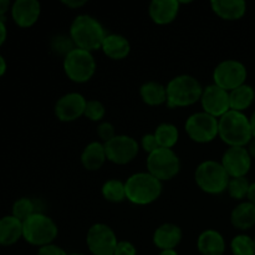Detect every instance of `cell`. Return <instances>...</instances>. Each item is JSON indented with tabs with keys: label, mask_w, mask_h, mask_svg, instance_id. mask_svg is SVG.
Here are the masks:
<instances>
[{
	"label": "cell",
	"mask_w": 255,
	"mask_h": 255,
	"mask_svg": "<svg viewBox=\"0 0 255 255\" xmlns=\"http://www.w3.org/2000/svg\"><path fill=\"white\" fill-rule=\"evenodd\" d=\"M107 32L96 17L89 14H80L70 25L69 36L75 46L86 51L94 52L101 49Z\"/></svg>",
	"instance_id": "1"
},
{
	"label": "cell",
	"mask_w": 255,
	"mask_h": 255,
	"mask_svg": "<svg viewBox=\"0 0 255 255\" xmlns=\"http://www.w3.org/2000/svg\"><path fill=\"white\" fill-rule=\"evenodd\" d=\"M218 137L229 147H247L253 139L251 120L244 112L231 110L218 120Z\"/></svg>",
	"instance_id": "2"
},
{
	"label": "cell",
	"mask_w": 255,
	"mask_h": 255,
	"mask_svg": "<svg viewBox=\"0 0 255 255\" xmlns=\"http://www.w3.org/2000/svg\"><path fill=\"white\" fill-rule=\"evenodd\" d=\"M203 89L201 82L191 75H178L167 84V102L169 109H181L201 102Z\"/></svg>",
	"instance_id": "3"
},
{
	"label": "cell",
	"mask_w": 255,
	"mask_h": 255,
	"mask_svg": "<svg viewBox=\"0 0 255 255\" xmlns=\"http://www.w3.org/2000/svg\"><path fill=\"white\" fill-rule=\"evenodd\" d=\"M126 186L127 201L136 206H148L161 197L163 186L162 182L148 172H138L127 178Z\"/></svg>",
	"instance_id": "4"
},
{
	"label": "cell",
	"mask_w": 255,
	"mask_h": 255,
	"mask_svg": "<svg viewBox=\"0 0 255 255\" xmlns=\"http://www.w3.org/2000/svg\"><path fill=\"white\" fill-rule=\"evenodd\" d=\"M59 236V227L51 217L36 212L22 222V239L30 246L41 247L52 244Z\"/></svg>",
	"instance_id": "5"
},
{
	"label": "cell",
	"mask_w": 255,
	"mask_h": 255,
	"mask_svg": "<svg viewBox=\"0 0 255 255\" xmlns=\"http://www.w3.org/2000/svg\"><path fill=\"white\" fill-rule=\"evenodd\" d=\"M231 177L226 172L221 162L207 159L197 166L194 181L202 192L212 196L222 194L228 188Z\"/></svg>",
	"instance_id": "6"
},
{
	"label": "cell",
	"mask_w": 255,
	"mask_h": 255,
	"mask_svg": "<svg viewBox=\"0 0 255 255\" xmlns=\"http://www.w3.org/2000/svg\"><path fill=\"white\" fill-rule=\"evenodd\" d=\"M62 67L66 76L72 82L86 84L94 77L97 64L92 52L75 47L64 57Z\"/></svg>",
	"instance_id": "7"
},
{
	"label": "cell",
	"mask_w": 255,
	"mask_h": 255,
	"mask_svg": "<svg viewBox=\"0 0 255 255\" xmlns=\"http://www.w3.org/2000/svg\"><path fill=\"white\" fill-rule=\"evenodd\" d=\"M147 172L158 181L167 182L173 179L181 171V159L171 148H158L146 159Z\"/></svg>",
	"instance_id": "8"
},
{
	"label": "cell",
	"mask_w": 255,
	"mask_h": 255,
	"mask_svg": "<svg viewBox=\"0 0 255 255\" xmlns=\"http://www.w3.org/2000/svg\"><path fill=\"white\" fill-rule=\"evenodd\" d=\"M247 79L248 70L246 65L238 60H223L213 71V84L228 92L247 84Z\"/></svg>",
	"instance_id": "9"
},
{
	"label": "cell",
	"mask_w": 255,
	"mask_h": 255,
	"mask_svg": "<svg viewBox=\"0 0 255 255\" xmlns=\"http://www.w3.org/2000/svg\"><path fill=\"white\" fill-rule=\"evenodd\" d=\"M184 131L197 143H209L218 137V119L203 111L192 114L184 124Z\"/></svg>",
	"instance_id": "10"
},
{
	"label": "cell",
	"mask_w": 255,
	"mask_h": 255,
	"mask_svg": "<svg viewBox=\"0 0 255 255\" xmlns=\"http://www.w3.org/2000/svg\"><path fill=\"white\" fill-rule=\"evenodd\" d=\"M119 239L110 226L95 223L86 234V246L92 255H114Z\"/></svg>",
	"instance_id": "11"
},
{
	"label": "cell",
	"mask_w": 255,
	"mask_h": 255,
	"mask_svg": "<svg viewBox=\"0 0 255 255\" xmlns=\"http://www.w3.org/2000/svg\"><path fill=\"white\" fill-rule=\"evenodd\" d=\"M104 144L106 149L107 161L119 164V166L131 163L138 156L139 148H141L137 139L127 134H117L111 141Z\"/></svg>",
	"instance_id": "12"
},
{
	"label": "cell",
	"mask_w": 255,
	"mask_h": 255,
	"mask_svg": "<svg viewBox=\"0 0 255 255\" xmlns=\"http://www.w3.org/2000/svg\"><path fill=\"white\" fill-rule=\"evenodd\" d=\"M222 166L231 178L247 177L252 168L253 158L246 147H228L222 156Z\"/></svg>",
	"instance_id": "13"
},
{
	"label": "cell",
	"mask_w": 255,
	"mask_h": 255,
	"mask_svg": "<svg viewBox=\"0 0 255 255\" xmlns=\"http://www.w3.org/2000/svg\"><path fill=\"white\" fill-rule=\"evenodd\" d=\"M87 100L79 92H69L60 97L54 107L56 119L61 122H74L84 116Z\"/></svg>",
	"instance_id": "14"
},
{
	"label": "cell",
	"mask_w": 255,
	"mask_h": 255,
	"mask_svg": "<svg viewBox=\"0 0 255 255\" xmlns=\"http://www.w3.org/2000/svg\"><path fill=\"white\" fill-rule=\"evenodd\" d=\"M202 110L206 114L221 119L223 115L231 111V104H229V92L221 89L217 85H208L203 89V94L201 97Z\"/></svg>",
	"instance_id": "15"
},
{
	"label": "cell",
	"mask_w": 255,
	"mask_h": 255,
	"mask_svg": "<svg viewBox=\"0 0 255 255\" xmlns=\"http://www.w3.org/2000/svg\"><path fill=\"white\" fill-rule=\"evenodd\" d=\"M10 15L19 27H31L39 21L41 4L37 0H15L11 4Z\"/></svg>",
	"instance_id": "16"
},
{
	"label": "cell",
	"mask_w": 255,
	"mask_h": 255,
	"mask_svg": "<svg viewBox=\"0 0 255 255\" xmlns=\"http://www.w3.org/2000/svg\"><path fill=\"white\" fill-rule=\"evenodd\" d=\"M181 4L178 0H153L148 5V15L157 25H168L178 16Z\"/></svg>",
	"instance_id": "17"
},
{
	"label": "cell",
	"mask_w": 255,
	"mask_h": 255,
	"mask_svg": "<svg viewBox=\"0 0 255 255\" xmlns=\"http://www.w3.org/2000/svg\"><path fill=\"white\" fill-rule=\"evenodd\" d=\"M183 238V232L181 227L174 223H163L156 228L152 241L156 248L159 251L176 249L181 244Z\"/></svg>",
	"instance_id": "18"
},
{
	"label": "cell",
	"mask_w": 255,
	"mask_h": 255,
	"mask_svg": "<svg viewBox=\"0 0 255 255\" xmlns=\"http://www.w3.org/2000/svg\"><path fill=\"white\" fill-rule=\"evenodd\" d=\"M197 249L201 255H224L227 251L226 239L216 229H206L198 236Z\"/></svg>",
	"instance_id": "19"
},
{
	"label": "cell",
	"mask_w": 255,
	"mask_h": 255,
	"mask_svg": "<svg viewBox=\"0 0 255 255\" xmlns=\"http://www.w3.org/2000/svg\"><path fill=\"white\" fill-rule=\"evenodd\" d=\"M102 52L109 59L119 61L126 59L131 52V44L128 39L121 34H107L101 46Z\"/></svg>",
	"instance_id": "20"
},
{
	"label": "cell",
	"mask_w": 255,
	"mask_h": 255,
	"mask_svg": "<svg viewBox=\"0 0 255 255\" xmlns=\"http://www.w3.org/2000/svg\"><path fill=\"white\" fill-rule=\"evenodd\" d=\"M211 7L217 16L228 21L242 19L247 12V2L244 0H213Z\"/></svg>",
	"instance_id": "21"
},
{
	"label": "cell",
	"mask_w": 255,
	"mask_h": 255,
	"mask_svg": "<svg viewBox=\"0 0 255 255\" xmlns=\"http://www.w3.org/2000/svg\"><path fill=\"white\" fill-rule=\"evenodd\" d=\"M107 161L105 144L100 141H92L84 148L81 153V164L86 171L96 172Z\"/></svg>",
	"instance_id": "22"
},
{
	"label": "cell",
	"mask_w": 255,
	"mask_h": 255,
	"mask_svg": "<svg viewBox=\"0 0 255 255\" xmlns=\"http://www.w3.org/2000/svg\"><path fill=\"white\" fill-rule=\"evenodd\" d=\"M22 239V222L9 214L0 218V247H10Z\"/></svg>",
	"instance_id": "23"
},
{
	"label": "cell",
	"mask_w": 255,
	"mask_h": 255,
	"mask_svg": "<svg viewBox=\"0 0 255 255\" xmlns=\"http://www.w3.org/2000/svg\"><path fill=\"white\" fill-rule=\"evenodd\" d=\"M231 223L239 231H248L255 226V206L243 201L237 204L231 213Z\"/></svg>",
	"instance_id": "24"
},
{
	"label": "cell",
	"mask_w": 255,
	"mask_h": 255,
	"mask_svg": "<svg viewBox=\"0 0 255 255\" xmlns=\"http://www.w3.org/2000/svg\"><path fill=\"white\" fill-rule=\"evenodd\" d=\"M142 101L148 106H161L167 102V90L158 81H147L139 89Z\"/></svg>",
	"instance_id": "25"
},
{
	"label": "cell",
	"mask_w": 255,
	"mask_h": 255,
	"mask_svg": "<svg viewBox=\"0 0 255 255\" xmlns=\"http://www.w3.org/2000/svg\"><path fill=\"white\" fill-rule=\"evenodd\" d=\"M255 100V90L253 86L244 84L229 92V104L231 110L244 112L253 105Z\"/></svg>",
	"instance_id": "26"
},
{
	"label": "cell",
	"mask_w": 255,
	"mask_h": 255,
	"mask_svg": "<svg viewBox=\"0 0 255 255\" xmlns=\"http://www.w3.org/2000/svg\"><path fill=\"white\" fill-rule=\"evenodd\" d=\"M157 142H158L159 148H171L178 143L179 131L173 124L169 122H162L156 127L153 132Z\"/></svg>",
	"instance_id": "27"
},
{
	"label": "cell",
	"mask_w": 255,
	"mask_h": 255,
	"mask_svg": "<svg viewBox=\"0 0 255 255\" xmlns=\"http://www.w3.org/2000/svg\"><path fill=\"white\" fill-rule=\"evenodd\" d=\"M102 197L110 203H122L126 201V186L125 182L112 178L105 182L101 188Z\"/></svg>",
	"instance_id": "28"
},
{
	"label": "cell",
	"mask_w": 255,
	"mask_h": 255,
	"mask_svg": "<svg viewBox=\"0 0 255 255\" xmlns=\"http://www.w3.org/2000/svg\"><path fill=\"white\" fill-rule=\"evenodd\" d=\"M231 252L233 255H255L254 238L248 234H238L231 241Z\"/></svg>",
	"instance_id": "29"
},
{
	"label": "cell",
	"mask_w": 255,
	"mask_h": 255,
	"mask_svg": "<svg viewBox=\"0 0 255 255\" xmlns=\"http://www.w3.org/2000/svg\"><path fill=\"white\" fill-rule=\"evenodd\" d=\"M36 213V207H35L34 201L29 197H21L16 199L11 207V216L17 218L19 221H26L29 217Z\"/></svg>",
	"instance_id": "30"
},
{
	"label": "cell",
	"mask_w": 255,
	"mask_h": 255,
	"mask_svg": "<svg viewBox=\"0 0 255 255\" xmlns=\"http://www.w3.org/2000/svg\"><path fill=\"white\" fill-rule=\"evenodd\" d=\"M249 187H251V182L248 181L247 177L231 178L229 179L227 192H228L231 198L243 202V199H247V196H248Z\"/></svg>",
	"instance_id": "31"
},
{
	"label": "cell",
	"mask_w": 255,
	"mask_h": 255,
	"mask_svg": "<svg viewBox=\"0 0 255 255\" xmlns=\"http://www.w3.org/2000/svg\"><path fill=\"white\" fill-rule=\"evenodd\" d=\"M106 115V109L104 104L99 100H87L86 109H85L84 116L92 122H102Z\"/></svg>",
	"instance_id": "32"
},
{
	"label": "cell",
	"mask_w": 255,
	"mask_h": 255,
	"mask_svg": "<svg viewBox=\"0 0 255 255\" xmlns=\"http://www.w3.org/2000/svg\"><path fill=\"white\" fill-rule=\"evenodd\" d=\"M75 44L71 40V37L66 36V35H57L52 39L51 41V49L55 54L62 55V56H66L70 51L75 49Z\"/></svg>",
	"instance_id": "33"
},
{
	"label": "cell",
	"mask_w": 255,
	"mask_h": 255,
	"mask_svg": "<svg viewBox=\"0 0 255 255\" xmlns=\"http://www.w3.org/2000/svg\"><path fill=\"white\" fill-rule=\"evenodd\" d=\"M96 133L99 136L100 142L102 143H106V142L111 141L116 134V128H115L114 125L109 121H102L100 122L99 126L96 128Z\"/></svg>",
	"instance_id": "34"
},
{
	"label": "cell",
	"mask_w": 255,
	"mask_h": 255,
	"mask_svg": "<svg viewBox=\"0 0 255 255\" xmlns=\"http://www.w3.org/2000/svg\"><path fill=\"white\" fill-rule=\"evenodd\" d=\"M139 147L146 152L147 154H151L152 152H154L156 149L159 148L158 142H157L156 137H154L153 133H147L144 134L141 138V143H139Z\"/></svg>",
	"instance_id": "35"
},
{
	"label": "cell",
	"mask_w": 255,
	"mask_h": 255,
	"mask_svg": "<svg viewBox=\"0 0 255 255\" xmlns=\"http://www.w3.org/2000/svg\"><path fill=\"white\" fill-rule=\"evenodd\" d=\"M114 255H137V248L128 241H119Z\"/></svg>",
	"instance_id": "36"
},
{
	"label": "cell",
	"mask_w": 255,
	"mask_h": 255,
	"mask_svg": "<svg viewBox=\"0 0 255 255\" xmlns=\"http://www.w3.org/2000/svg\"><path fill=\"white\" fill-rule=\"evenodd\" d=\"M36 255H69L65 252V249H62L61 247L56 246V244H47V246L41 247L37 251Z\"/></svg>",
	"instance_id": "37"
},
{
	"label": "cell",
	"mask_w": 255,
	"mask_h": 255,
	"mask_svg": "<svg viewBox=\"0 0 255 255\" xmlns=\"http://www.w3.org/2000/svg\"><path fill=\"white\" fill-rule=\"evenodd\" d=\"M62 5L67 6L69 9H80L87 4L86 0H62Z\"/></svg>",
	"instance_id": "38"
},
{
	"label": "cell",
	"mask_w": 255,
	"mask_h": 255,
	"mask_svg": "<svg viewBox=\"0 0 255 255\" xmlns=\"http://www.w3.org/2000/svg\"><path fill=\"white\" fill-rule=\"evenodd\" d=\"M12 2L10 0H0V19L5 20L7 12H10Z\"/></svg>",
	"instance_id": "39"
},
{
	"label": "cell",
	"mask_w": 255,
	"mask_h": 255,
	"mask_svg": "<svg viewBox=\"0 0 255 255\" xmlns=\"http://www.w3.org/2000/svg\"><path fill=\"white\" fill-rule=\"evenodd\" d=\"M7 39V27L5 24V20L0 19V46L4 45V42Z\"/></svg>",
	"instance_id": "40"
},
{
	"label": "cell",
	"mask_w": 255,
	"mask_h": 255,
	"mask_svg": "<svg viewBox=\"0 0 255 255\" xmlns=\"http://www.w3.org/2000/svg\"><path fill=\"white\" fill-rule=\"evenodd\" d=\"M247 201L251 202L252 204L255 206V182L251 183V187H249V191H248V196H247Z\"/></svg>",
	"instance_id": "41"
},
{
	"label": "cell",
	"mask_w": 255,
	"mask_h": 255,
	"mask_svg": "<svg viewBox=\"0 0 255 255\" xmlns=\"http://www.w3.org/2000/svg\"><path fill=\"white\" fill-rule=\"evenodd\" d=\"M7 70V64H6V60L5 57L0 54V77H2L5 75Z\"/></svg>",
	"instance_id": "42"
},
{
	"label": "cell",
	"mask_w": 255,
	"mask_h": 255,
	"mask_svg": "<svg viewBox=\"0 0 255 255\" xmlns=\"http://www.w3.org/2000/svg\"><path fill=\"white\" fill-rule=\"evenodd\" d=\"M246 148L248 149V152H249V154H251L252 158H255V138L252 139V141L247 144Z\"/></svg>",
	"instance_id": "43"
},
{
	"label": "cell",
	"mask_w": 255,
	"mask_h": 255,
	"mask_svg": "<svg viewBox=\"0 0 255 255\" xmlns=\"http://www.w3.org/2000/svg\"><path fill=\"white\" fill-rule=\"evenodd\" d=\"M158 255H179L176 249H166V251H161Z\"/></svg>",
	"instance_id": "44"
},
{
	"label": "cell",
	"mask_w": 255,
	"mask_h": 255,
	"mask_svg": "<svg viewBox=\"0 0 255 255\" xmlns=\"http://www.w3.org/2000/svg\"><path fill=\"white\" fill-rule=\"evenodd\" d=\"M251 120V127H252V134H253V138H255V111L252 114V116L249 117Z\"/></svg>",
	"instance_id": "45"
},
{
	"label": "cell",
	"mask_w": 255,
	"mask_h": 255,
	"mask_svg": "<svg viewBox=\"0 0 255 255\" xmlns=\"http://www.w3.org/2000/svg\"><path fill=\"white\" fill-rule=\"evenodd\" d=\"M69 255H85V254H82V253H71V254H69Z\"/></svg>",
	"instance_id": "46"
},
{
	"label": "cell",
	"mask_w": 255,
	"mask_h": 255,
	"mask_svg": "<svg viewBox=\"0 0 255 255\" xmlns=\"http://www.w3.org/2000/svg\"><path fill=\"white\" fill-rule=\"evenodd\" d=\"M254 243H255V237H254Z\"/></svg>",
	"instance_id": "47"
}]
</instances>
